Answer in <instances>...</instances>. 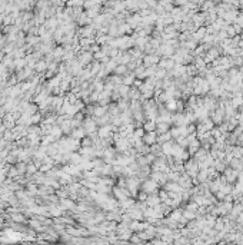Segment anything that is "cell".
Wrapping results in <instances>:
<instances>
[{"mask_svg": "<svg viewBox=\"0 0 243 245\" xmlns=\"http://www.w3.org/2000/svg\"><path fill=\"white\" fill-rule=\"evenodd\" d=\"M94 128H96V125H94L93 122H86V129H87V132H93Z\"/></svg>", "mask_w": 243, "mask_h": 245, "instance_id": "obj_19", "label": "cell"}, {"mask_svg": "<svg viewBox=\"0 0 243 245\" xmlns=\"http://www.w3.org/2000/svg\"><path fill=\"white\" fill-rule=\"evenodd\" d=\"M223 175H224V178H226V181H227L229 184H233V182H236L238 178H239V171L233 169L232 166H230V168L226 166V169L223 171Z\"/></svg>", "mask_w": 243, "mask_h": 245, "instance_id": "obj_2", "label": "cell"}, {"mask_svg": "<svg viewBox=\"0 0 243 245\" xmlns=\"http://www.w3.org/2000/svg\"><path fill=\"white\" fill-rule=\"evenodd\" d=\"M125 70H126V67H123V66H122V67H117V69H116L117 73H122V72H125Z\"/></svg>", "mask_w": 243, "mask_h": 245, "instance_id": "obj_25", "label": "cell"}, {"mask_svg": "<svg viewBox=\"0 0 243 245\" xmlns=\"http://www.w3.org/2000/svg\"><path fill=\"white\" fill-rule=\"evenodd\" d=\"M114 193H116L122 201H123V199H126V192H123V191H120V189H114Z\"/></svg>", "mask_w": 243, "mask_h": 245, "instance_id": "obj_17", "label": "cell"}, {"mask_svg": "<svg viewBox=\"0 0 243 245\" xmlns=\"http://www.w3.org/2000/svg\"><path fill=\"white\" fill-rule=\"evenodd\" d=\"M145 131H147V132L156 131V121H150V122L145 123Z\"/></svg>", "mask_w": 243, "mask_h": 245, "instance_id": "obj_14", "label": "cell"}, {"mask_svg": "<svg viewBox=\"0 0 243 245\" xmlns=\"http://www.w3.org/2000/svg\"><path fill=\"white\" fill-rule=\"evenodd\" d=\"M183 217L186 218L187 221H192V219H195L196 218V212L192 211V209H186V211H182Z\"/></svg>", "mask_w": 243, "mask_h": 245, "instance_id": "obj_11", "label": "cell"}, {"mask_svg": "<svg viewBox=\"0 0 243 245\" xmlns=\"http://www.w3.org/2000/svg\"><path fill=\"white\" fill-rule=\"evenodd\" d=\"M117 146H119V149H126L127 143H126V141H119L117 142Z\"/></svg>", "mask_w": 243, "mask_h": 245, "instance_id": "obj_22", "label": "cell"}, {"mask_svg": "<svg viewBox=\"0 0 243 245\" xmlns=\"http://www.w3.org/2000/svg\"><path fill=\"white\" fill-rule=\"evenodd\" d=\"M233 158H242L243 156V148L242 146H232V152H230Z\"/></svg>", "mask_w": 243, "mask_h": 245, "instance_id": "obj_8", "label": "cell"}, {"mask_svg": "<svg viewBox=\"0 0 243 245\" xmlns=\"http://www.w3.org/2000/svg\"><path fill=\"white\" fill-rule=\"evenodd\" d=\"M73 136H75V138H80V136H83V131H82V129H77V132H76V131H75V132H73Z\"/></svg>", "mask_w": 243, "mask_h": 245, "instance_id": "obj_23", "label": "cell"}, {"mask_svg": "<svg viewBox=\"0 0 243 245\" xmlns=\"http://www.w3.org/2000/svg\"><path fill=\"white\" fill-rule=\"evenodd\" d=\"M132 204H133V201H125L122 205H123V207H129V205H132Z\"/></svg>", "mask_w": 243, "mask_h": 245, "instance_id": "obj_24", "label": "cell"}, {"mask_svg": "<svg viewBox=\"0 0 243 245\" xmlns=\"http://www.w3.org/2000/svg\"><path fill=\"white\" fill-rule=\"evenodd\" d=\"M143 141H145L147 145H153L154 142L157 141V135H156V132H154V131H152V132H149L147 135H145V136H143Z\"/></svg>", "mask_w": 243, "mask_h": 245, "instance_id": "obj_5", "label": "cell"}, {"mask_svg": "<svg viewBox=\"0 0 243 245\" xmlns=\"http://www.w3.org/2000/svg\"><path fill=\"white\" fill-rule=\"evenodd\" d=\"M156 63H159V57L157 56H147L145 57V66H153Z\"/></svg>", "mask_w": 243, "mask_h": 245, "instance_id": "obj_7", "label": "cell"}, {"mask_svg": "<svg viewBox=\"0 0 243 245\" xmlns=\"http://www.w3.org/2000/svg\"><path fill=\"white\" fill-rule=\"evenodd\" d=\"M185 171H186V174L189 175V176L195 178L197 175V172H199V164H197V160L196 159L185 160Z\"/></svg>", "mask_w": 243, "mask_h": 245, "instance_id": "obj_1", "label": "cell"}, {"mask_svg": "<svg viewBox=\"0 0 243 245\" xmlns=\"http://www.w3.org/2000/svg\"><path fill=\"white\" fill-rule=\"evenodd\" d=\"M170 139H172V135H170V131H167V132L160 133V136L157 138V142H160V143H164V142H169Z\"/></svg>", "mask_w": 243, "mask_h": 245, "instance_id": "obj_10", "label": "cell"}, {"mask_svg": "<svg viewBox=\"0 0 243 245\" xmlns=\"http://www.w3.org/2000/svg\"><path fill=\"white\" fill-rule=\"evenodd\" d=\"M166 109H167L169 112H173V110H176L178 109V100L176 99H170L166 102Z\"/></svg>", "mask_w": 243, "mask_h": 245, "instance_id": "obj_9", "label": "cell"}, {"mask_svg": "<svg viewBox=\"0 0 243 245\" xmlns=\"http://www.w3.org/2000/svg\"><path fill=\"white\" fill-rule=\"evenodd\" d=\"M133 79H135V75H129L126 79L123 80V85H126V86H127V85H130L132 82H133Z\"/></svg>", "mask_w": 243, "mask_h": 245, "instance_id": "obj_18", "label": "cell"}, {"mask_svg": "<svg viewBox=\"0 0 243 245\" xmlns=\"http://www.w3.org/2000/svg\"><path fill=\"white\" fill-rule=\"evenodd\" d=\"M109 135H110V128L109 126H104V128H102V129L99 131V136L106 138V136H109Z\"/></svg>", "mask_w": 243, "mask_h": 245, "instance_id": "obj_15", "label": "cell"}, {"mask_svg": "<svg viewBox=\"0 0 243 245\" xmlns=\"http://www.w3.org/2000/svg\"><path fill=\"white\" fill-rule=\"evenodd\" d=\"M142 136H145V133H143V129H136L135 138H136V139H140Z\"/></svg>", "mask_w": 243, "mask_h": 245, "instance_id": "obj_20", "label": "cell"}, {"mask_svg": "<svg viewBox=\"0 0 243 245\" xmlns=\"http://www.w3.org/2000/svg\"><path fill=\"white\" fill-rule=\"evenodd\" d=\"M182 215H183V214H182V211H180V209H174L173 212H170V217H169V218H172V219H174V221H179V219L182 218Z\"/></svg>", "mask_w": 243, "mask_h": 245, "instance_id": "obj_13", "label": "cell"}, {"mask_svg": "<svg viewBox=\"0 0 243 245\" xmlns=\"http://www.w3.org/2000/svg\"><path fill=\"white\" fill-rule=\"evenodd\" d=\"M176 65V62H173L172 59H163V60L159 62V66L162 67V69H166V70H170V69H173V66Z\"/></svg>", "mask_w": 243, "mask_h": 245, "instance_id": "obj_4", "label": "cell"}, {"mask_svg": "<svg viewBox=\"0 0 243 245\" xmlns=\"http://www.w3.org/2000/svg\"><path fill=\"white\" fill-rule=\"evenodd\" d=\"M143 191H145L146 193H156L157 192V182L153 181V179L146 181L145 184H143Z\"/></svg>", "mask_w": 243, "mask_h": 245, "instance_id": "obj_3", "label": "cell"}, {"mask_svg": "<svg viewBox=\"0 0 243 245\" xmlns=\"http://www.w3.org/2000/svg\"><path fill=\"white\" fill-rule=\"evenodd\" d=\"M104 110H106L104 108H96L94 109V115H96V116H102L103 113H104Z\"/></svg>", "mask_w": 243, "mask_h": 245, "instance_id": "obj_21", "label": "cell"}, {"mask_svg": "<svg viewBox=\"0 0 243 245\" xmlns=\"http://www.w3.org/2000/svg\"><path fill=\"white\" fill-rule=\"evenodd\" d=\"M156 131L157 133H163V132H167L169 131V123L167 122H156Z\"/></svg>", "mask_w": 243, "mask_h": 245, "instance_id": "obj_6", "label": "cell"}, {"mask_svg": "<svg viewBox=\"0 0 243 245\" xmlns=\"http://www.w3.org/2000/svg\"><path fill=\"white\" fill-rule=\"evenodd\" d=\"M136 76L137 77H140V79H143V77H146L147 76V73H146V69L143 66H140L137 70H136Z\"/></svg>", "mask_w": 243, "mask_h": 245, "instance_id": "obj_16", "label": "cell"}, {"mask_svg": "<svg viewBox=\"0 0 243 245\" xmlns=\"http://www.w3.org/2000/svg\"><path fill=\"white\" fill-rule=\"evenodd\" d=\"M146 202L150 207H157V205H160V198L159 196H150L149 199H146Z\"/></svg>", "mask_w": 243, "mask_h": 245, "instance_id": "obj_12", "label": "cell"}]
</instances>
